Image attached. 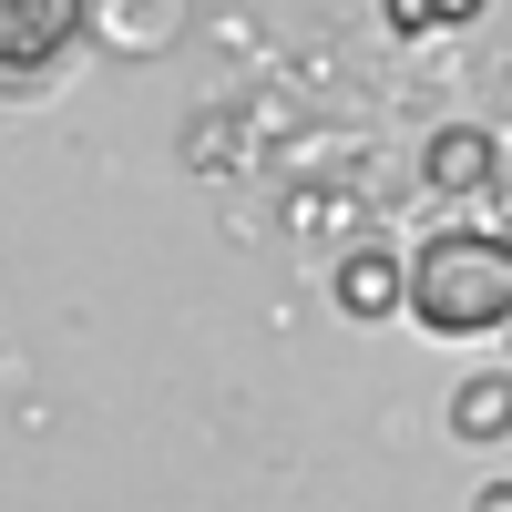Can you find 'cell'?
Segmentation results:
<instances>
[{
	"label": "cell",
	"mask_w": 512,
	"mask_h": 512,
	"mask_svg": "<svg viewBox=\"0 0 512 512\" xmlns=\"http://www.w3.org/2000/svg\"><path fill=\"white\" fill-rule=\"evenodd\" d=\"M502 328H512V318H502Z\"/></svg>",
	"instance_id": "cell-8"
},
{
	"label": "cell",
	"mask_w": 512,
	"mask_h": 512,
	"mask_svg": "<svg viewBox=\"0 0 512 512\" xmlns=\"http://www.w3.org/2000/svg\"><path fill=\"white\" fill-rule=\"evenodd\" d=\"M492 164H502V144L482 134V123H441V134L420 144V175H431V195H482Z\"/></svg>",
	"instance_id": "cell-3"
},
{
	"label": "cell",
	"mask_w": 512,
	"mask_h": 512,
	"mask_svg": "<svg viewBox=\"0 0 512 512\" xmlns=\"http://www.w3.org/2000/svg\"><path fill=\"white\" fill-rule=\"evenodd\" d=\"M338 318H359V328H379V318H390L400 308V256L390 246H349V256H338Z\"/></svg>",
	"instance_id": "cell-4"
},
{
	"label": "cell",
	"mask_w": 512,
	"mask_h": 512,
	"mask_svg": "<svg viewBox=\"0 0 512 512\" xmlns=\"http://www.w3.org/2000/svg\"><path fill=\"white\" fill-rule=\"evenodd\" d=\"M82 21H93V0H0V72H11V82L62 72Z\"/></svg>",
	"instance_id": "cell-2"
},
{
	"label": "cell",
	"mask_w": 512,
	"mask_h": 512,
	"mask_svg": "<svg viewBox=\"0 0 512 512\" xmlns=\"http://www.w3.org/2000/svg\"><path fill=\"white\" fill-rule=\"evenodd\" d=\"M472 512H512V482H492V492H482V502H472Z\"/></svg>",
	"instance_id": "cell-7"
},
{
	"label": "cell",
	"mask_w": 512,
	"mask_h": 512,
	"mask_svg": "<svg viewBox=\"0 0 512 512\" xmlns=\"http://www.w3.org/2000/svg\"><path fill=\"white\" fill-rule=\"evenodd\" d=\"M400 308L431 338H492L512 318V236L492 226H441L400 256Z\"/></svg>",
	"instance_id": "cell-1"
},
{
	"label": "cell",
	"mask_w": 512,
	"mask_h": 512,
	"mask_svg": "<svg viewBox=\"0 0 512 512\" xmlns=\"http://www.w3.org/2000/svg\"><path fill=\"white\" fill-rule=\"evenodd\" d=\"M492 11V0H379V21H390V41H431V31H472Z\"/></svg>",
	"instance_id": "cell-6"
},
{
	"label": "cell",
	"mask_w": 512,
	"mask_h": 512,
	"mask_svg": "<svg viewBox=\"0 0 512 512\" xmlns=\"http://www.w3.org/2000/svg\"><path fill=\"white\" fill-rule=\"evenodd\" d=\"M451 431H461V441H502V431H512V369H482V379H461V400H451Z\"/></svg>",
	"instance_id": "cell-5"
}]
</instances>
